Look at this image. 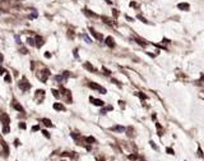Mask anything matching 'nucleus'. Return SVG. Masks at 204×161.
<instances>
[{"instance_id": "nucleus-1", "label": "nucleus", "mask_w": 204, "mask_h": 161, "mask_svg": "<svg viewBox=\"0 0 204 161\" xmlns=\"http://www.w3.org/2000/svg\"><path fill=\"white\" fill-rule=\"evenodd\" d=\"M88 87H91L92 90H96V91H98L100 93H107V91H106V88L105 87H101L100 84H97V83H94V82H88Z\"/></svg>"}, {"instance_id": "nucleus-2", "label": "nucleus", "mask_w": 204, "mask_h": 161, "mask_svg": "<svg viewBox=\"0 0 204 161\" xmlns=\"http://www.w3.org/2000/svg\"><path fill=\"white\" fill-rule=\"evenodd\" d=\"M18 87L23 91V92H27L28 90H31V83L29 82H27V79L23 78V80H20V82L18 83Z\"/></svg>"}, {"instance_id": "nucleus-3", "label": "nucleus", "mask_w": 204, "mask_h": 161, "mask_svg": "<svg viewBox=\"0 0 204 161\" xmlns=\"http://www.w3.org/2000/svg\"><path fill=\"white\" fill-rule=\"evenodd\" d=\"M49 76H50V72L49 71H47V69H44V71H40V73L39 74H37V77H39L41 80H42V82H46V80H47V78H49Z\"/></svg>"}, {"instance_id": "nucleus-4", "label": "nucleus", "mask_w": 204, "mask_h": 161, "mask_svg": "<svg viewBox=\"0 0 204 161\" xmlns=\"http://www.w3.org/2000/svg\"><path fill=\"white\" fill-rule=\"evenodd\" d=\"M0 123H3V125H10V118L5 112H0Z\"/></svg>"}, {"instance_id": "nucleus-5", "label": "nucleus", "mask_w": 204, "mask_h": 161, "mask_svg": "<svg viewBox=\"0 0 204 161\" xmlns=\"http://www.w3.org/2000/svg\"><path fill=\"white\" fill-rule=\"evenodd\" d=\"M89 32H91V35H92L94 39H97L98 41H102V40H104V36H102L101 33H98V32H96L93 28H89Z\"/></svg>"}, {"instance_id": "nucleus-6", "label": "nucleus", "mask_w": 204, "mask_h": 161, "mask_svg": "<svg viewBox=\"0 0 204 161\" xmlns=\"http://www.w3.org/2000/svg\"><path fill=\"white\" fill-rule=\"evenodd\" d=\"M89 101L91 103H92L93 105H96V106H104L105 105V103L102 100H98V99H94V97H92V96H91L89 97Z\"/></svg>"}, {"instance_id": "nucleus-7", "label": "nucleus", "mask_w": 204, "mask_h": 161, "mask_svg": "<svg viewBox=\"0 0 204 161\" xmlns=\"http://www.w3.org/2000/svg\"><path fill=\"white\" fill-rule=\"evenodd\" d=\"M13 107H14V109L15 110H18V111H20V112H24V109H23V106L22 105H20V104H18L17 103V101H15V100H13Z\"/></svg>"}, {"instance_id": "nucleus-8", "label": "nucleus", "mask_w": 204, "mask_h": 161, "mask_svg": "<svg viewBox=\"0 0 204 161\" xmlns=\"http://www.w3.org/2000/svg\"><path fill=\"white\" fill-rule=\"evenodd\" d=\"M105 42H106V45L109 46V47H115V41H114V39H112L111 36H109V37H107Z\"/></svg>"}, {"instance_id": "nucleus-9", "label": "nucleus", "mask_w": 204, "mask_h": 161, "mask_svg": "<svg viewBox=\"0 0 204 161\" xmlns=\"http://www.w3.org/2000/svg\"><path fill=\"white\" fill-rule=\"evenodd\" d=\"M35 41H36V42H35V45H36L37 47H41L42 45H44V39H42L41 36H37Z\"/></svg>"}, {"instance_id": "nucleus-10", "label": "nucleus", "mask_w": 204, "mask_h": 161, "mask_svg": "<svg viewBox=\"0 0 204 161\" xmlns=\"http://www.w3.org/2000/svg\"><path fill=\"white\" fill-rule=\"evenodd\" d=\"M110 131H112V132H119V133H122V132H125V128H124V127H120V125H116V127H112V128H110Z\"/></svg>"}, {"instance_id": "nucleus-11", "label": "nucleus", "mask_w": 204, "mask_h": 161, "mask_svg": "<svg viewBox=\"0 0 204 161\" xmlns=\"http://www.w3.org/2000/svg\"><path fill=\"white\" fill-rule=\"evenodd\" d=\"M54 109H55V110H59V111H65V106H64L63 104L56 103V104H54Z\"/></svg>"}, {"instance_id": "nucleus-12", "label": "nucleus", "mask_w": 204, "mask_h": 161, "mask_svg": "<svg viewBox=\"0 0 204 161\" xmlns=\"http://www.w3.org/2000/svg\"><path fill=\"white\" fill-rule=\"evenodd\" d=\"M41 122L44 123V124H45L46 127H52V123H51V120H50V119H46V118H44V119H41Z\"/></svg>"}, {"instance_id": "nucleus-13", "label": "nucleus", "mask_w": 204, "mask_h": 161, "mask_svg": "<svg viewBox=\"0 0 204 161\" xmlns=\"http://www.w3.org/2000/svg\"><path fill=\"white\" fill-rule=\"evenodd\" d=\"M84 68H87L88 71H91V72H96V69H94V67L93 65H91L89 63H85L84 64Z\"/></svg>"}, {"instance_id": "nucleus-14", "label": "nucleus", "mask_w": 204, "mask_h": 161, "mask_svg": "<svg viewBox=\"0 0 204 161\" xmlns=\"http://www.w3.org/2000/svg\"><path fill=\"white\" fill-rule=\"evenodd\" d=\"M179 8H180V9L189 10V8H190V7H189V4H186V3H185V4H184V3H181V4H179Z\"/></svg>"}, {"instance_id": "nucleus-15", "label": "nucleus", "mask_w": 204, "mask_h": 161, "mask_svg": "<svg viewBox=\"0 0 204 161\" xmlns=\"http://www.w3.org/2000/svg\"><path fill=\"white\" fill-rule=\"evenodd\" d=\"M139 159V156L137 153H133V155H129V160H131V161H137Z\"/></svg>"}, {"instance_id": "nucleus-16", "label": "nucleus", "mask_w": 204, "mask_h": 161, "mask_svg": "<svg viewBox=\"0 0 204 161\" xmlns=\"http://www.w3.org/2000/svg\"><path fill=\"white\" fill-rule=\"evenodd\" d=\"M9 132H10L9 125H3V133H4V134H7V133H9Z\"/></svg>"}, {"instance_id": "nucleus-17", "label": "nucleus", "mask_w": 204, "mask_h": 161, "mask_svg": "<svg viewBox=\"0 0 204 161\" xmlns=\"http://www.w3.org/2000/svg\"><path fill=\"white\" fill-rule=\"evenodd\" d=\"M85 141H87V143H89V144H92L93 142H96V139H94L93 137H87V138H85Z\"/></svg>"}, {"instance_id": "nucleus-18", "label": "nucleus", "mask_w": 204, "mask_h": 161, "mask_svg": "<svg viewBox=\"0 0 204 161\" xmlns=\"http://www.w3.org/2000/svg\"><path fill=\"white\" fill-rule=\"evenodd\" d=\"M27 44L31 45V46H35V40L31 39V37H28V39H27Z\"/></svg>"}, {"instance_id": "nucleus-19", "label": "nucleus", "mask_w": 204, "mask_h": 161, "mask_svg": "<svg viewBox=\"0 0 204 161\" xmlns=\"http://www.w3.org/2000/svg\"><path fill=\"white\" fill-rule=\"evenodd\" d=\"M5 82H7V83H9L10 82V80H12V77H10V74L9 73H7V74H5Z\"/></svg>"}, {"instance_id": "nucleus-20", "label": "nucleus", "mask_w": 204, "mask_h": 161, "mask_svg": "<svg viewBox=\"0 0 204 161\" xmlns=\"http://www.w3.org/2000/svg\"><path fill=\"white\" fill-rule=\"evenodd\" d=\"M41 133H42V134H44V136H45L46 138H50V137H51V136H50V133H49V132H47V131H41Z\"/></svg>"}, {"instance_id": "nucleus-21", "label": "nucleus", "mask_w": 204, "mask_h": 161, "mask_svg": "<svg viewBox=\"0 0 204 161\" xmlns=\"http://www.w3.org/2000/svg\"><path fill=\"white\" fill-rule=\"evenodd\" d=\"M51 92H52V95H54V96H55V97H56V99H59V97H60V95H59V93H57V91H56V90H51Z\"/></svg>"}, {"instance_id": "nucleus-22", "label": "nucleus", "mask_w": 204, "mask_h": 161, "mask_svg": "<svg viewBox=\"0 0 204 161\" xmlns=\"http://www.w3.org/2000/svg\"><path fill=\"white\" fill-rule=\"evenodd\" d=\"M109 110H112V106H107L106 109H104V110H101V112L102 114H106V111H109Z\"/></svg>"}, {"instance_id": "nucleus-23", "label": "nucleus", "mask_w": 204, "mask_h": 161, "mask_svg": "<svg viewBox=\"0 0 204 161\" xmlns=\"http://www.w3.org/2000/svg\"><path fill=\"white\" fill-rule=\"evenodd\" d=\"M166 152H167L168 155H174V153H175V152H174V150H172V148H170V147L166 148Z\"/></svg>"}, {"instance_id": "nucleus-24", "label": "nucleus", "mask_w": 204, "mask_h": 161, "mask_svg": "<svg viewBox=\"0 0 204 161\" xmlns=\"http://www.w3.org/2000/svg\"><path fill=\"white\" fill-rule=\"evenodd\" d=\"M102 71H104V73H105V74H107V76H109V74H111V72L109 71V69H106L105 67H102Z\"/></svg>"}, {"instance_id": "nucleus-25", "label": "nucleus", "mask_w": 204, "mask_h": 161, "mask_svg": "<svg viewBox=\"0 0 204 161\" xmlns=\"http://www.w3.org/2000/svg\"><path fill=\"white\" fill-rule=\"evenodd\" d=\"M19 128L20 129H26V124L24 123H19Z\"/></svg>"}, {"instance_id": "nucleus-26", "label": "nucleus", "mask_w": 204, "mask_h": 161, "mask_svg": "<svg viewBox=\"0 0 204 161\" xmlns=\"http://www.w3.org/2000/svg\"><path fill=\"white\" fill-rule=\"evenodd\" d=\"M198 153H199V157H203V153H202V148H200V147L198 148Z\"/></svg>"}, {"instance_id": "nucleus-27", "label": "nucleus", "mask_w": 204, "mask_h": 161, "mask_svg": "<svg viewBox=\"0 0 204 161\" xmlns=\"http://www.w3.org/2000/svg\"><path fill=\"white\" fill-rule=\"evenodd\" d=\"M139 97H141V99H147V96L144 95V93H139Z\"/></svg>"}, {"instance_id": "nucleus-28", "label": "nucleus", "mask_w": 204, "mask_h": 161, "mask_svg": "<svg viewBox=\"0 0 204 161\" xmlns=\"http://www.w3.org/2000/svg\"><path fill=\"white\" fill-rule=\"evenodd\" d=\"M151 146H152L154 150H158V148H157V146H156V144H154V142H151Z\"/></svg>"}, {"instance_id": "nucleus-29", "label": "nucleus", "mask_w": 204, "mask_h": 161, "mask_svg": "<svg viewBox=\"0 0 204 161\" xmlns=\"http://www.w3.org/2000/svg\"><path fill=\"white\" fill-rule=\"evenodd\" d=\"M32 129H33V131H39V129H40V127H39V125H35L33 128H32Z\"/></svg>"}, {"instance_id": "nucleus-30", "label": "nucleus", "mask_w": 204, "mask_h": 161, "mask_svg": "<svg viewBox=\"0 0 204 161\" xmlns=\"http://www.w3.org/2000/svg\"><path fill=\"white\" fill-rule=\"evenodd\" d=\"M4 60V56H3V54H0V63H2Z\"/></svg>"}, {"instance_id": "nucleus-31", "label": "nucleus", "mask_w": 204, "mask_h": 161, "mask_svg": "<svg viewBox=\"0 0 204 161\" xmlns=\"http://www.w3.org/2000/svg\"><path fill=\"white\" fill-rule=\"evenodd\" d=\"M45 56H46V58H50V56H51V55H50V52H46V54H45Z\"/></svg>"}, {"instance_id": "nucleus-32", "label": "nucleus", "mask_w": 204, "mask_h": 161, "mask_svg": "<svg viewBox=\"0 0 204 161\" xmlns=\"http://www.w3.org/2000/svg\"><path fill=\"white\" fill-rule=\"evenodd\" d=\"M100 161H105V159H101V160H100Z\"/></svg>"}]
</instances>
